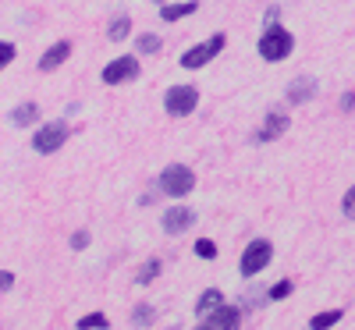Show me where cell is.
<instances>
[{
    "mask_svg": "<svg viewBox=\"0 0 355 330\" xmlns=\"http://www.w3.org/2000/svg\"><path fill=\"white\" fill-rule=\"evenodd\" d=\"M220 306H224V295H220L217 288H210V291H202V295H199V302H196V313H199V316L206 320L210 313H217Z\"/></svg>",
    "mask_w": 355,
    "mask_h": 330,
    "instance_id": "obj_13",
    "label": "cell"
},
{
    "mask_svg": "<svg viewBox=\"0 0 355 330\" xmlns=\"http://www.w3.org/2000/svg\"><path fill=\"white\" fill-rule=\"evenodd\" d=\"M224 33H217V36H210L206 43H199V46H192V50H185V57H182V68H189V71H196V68H206L214 61V57L224 50Z\"/></svg>",
    "mask_w": 355,
    "mask_h": 330,
    "instance_id": "obj_6",
    "label": "cell"
},
{
    "mask_svg": "<svg viewBox=\"0 0 355 330\" xmlns=\"http://www.w3.org/2000/svg\"><path fill=\"white\" fill-rule=\"evenodd\" d=\"M313 93H316V82L306 75V78H299V82H295V85L288 89V100H291V103H306Z\"/></svg>",
    "mask_w": 355,
    "mask_h": 330,
    "instance_id": "obj_15",
    "label": "cell"
},
{
    "mask_svg": "<svg viewBox=\"0 0 355 330\" xmlns=\"http://www.w3.org/2000/svg\"><path fill=\"white\" fill-rule=\"evenodd\" d=\"M291 50H295V36L284 25H266L263 28V36H259V57L263 61L277 64V61H284V57H291Z\"/></svg>",
    "mask_w": 355,
    "mask_h": 330,
    "instance_id": "obj_1",
    "label": "cell"
},
{
    "mask_svg": "<svg viewBox=\"0 0 355 330\" xmlns=\"http://www.w3.org/2000/svg\"><path fill=\"white\" fill-rule=\"evenodd\" d=\"M15 53H18V46H15V43H8V40L0 43V68H8V64L15 61Z\"/></svg>",
    "mask_w": 355,
    "mask_h": 330,
    "instance_id": "obj_22",
    "label": "cell"
},
{
    "mask_svg": "<svg viewBox=\"0 0 355 330\" xmlns=\"http://www.w3.org/2000/svg\"><path fill=\"white\" fill-rule=\"evenodd\" d=\"M132 323H135V327L153 323V306H139V309H135V316H132Z\"/></svg>",
    "mask_w": 355,
    "mask_h": 330,
    "instance_id": "obj_23",
    "label": "cell"
},
{
    "mask_svg": "<svg viewBox=\"0 0 355 330\" xmlns=\"http://www.w3.org/2000/svg\"><path fill=\"white\" fill-rule=\"evenodd\" d=\"M160 270H164V263H160V259H150V263H142V266L135 270V284H139V288L153 284V281L160 277Z\"/></svg>",
    "mask_w": 355,
    "mask_h": 330,
    "instance_id": "obj_16",
    "label": "cell"
},
{
    "mask_svg": "<svg viewBox=\"0 0 355 330\" xmlns=\"http://www.w3.org/2000/svg\"><path fill=\"white\" fill-rule=\"evenodd\" d=\"M199 107V89L196 85H171L164 93V110L171 117H189Z\"/></svg>",
    "mask_w": 355,
    "mask_h": 330,
    "instance_id": "obj_3",
    "label": "cell"
},
{
    "mask_svg": "<svg viewBox=\"0 0 355 330\" xmlns=\"http://www.w3.org/2000/svg\"><path fill=\"white\" fill-rule=\"evenodd\" d=\"M270 259H274V245L266 242V238H256V242H249V249L242 252V263H239L242 277H256V274H263V270L270 266Z\"/></svg>",
    "mask_w": 355,
    "mask_h": 330,
    "instance_id": "obj_4",
    "label": "cell"
},
{
    "mask_svg": "<svg viewBox=\"0 0 355 330\" xmlns=\"http://www.w3.org/2000/svg\"><path fill=\"white\" fill-rule=\"evenodd\" d=\"M341 309H331V313H320V316H313L309 320V330H331L334 323H341Z\"/></svg>",
    "mask_w": 355,
    "mask_h": 330,
    "instance_id": "obj_18",
    "label": "cell"
},
{
    "mask_svg": "<svg viewBox=\"0 0 355 330\" xmlns=\"http://www.w3.org/2000/svg\"><path fill=\"white\" fill-rule=\"evenodd\" d=\"M68 57H71V43H68V40L53 43V46L40 57V71H57V68H61V64L68 61Z\"/></svg>",
    "mask_w": 355,
    "mask_h": 330,
    "instance_id": "obj_10",
    "label": "cell"
},
{
    "mask_svg": "<svg viewBox=\"0 0 355 330\" xmlns=\"http://www.w3.org/2000/svg\"><path fill=\"white\" fill-rule=\"evenodd\" d=\"M341 107L352 110V107H355V93H345V96H341Z\"/></svg>",
    "mask_w": 355,
    "mask_h": 330,
    "instance_id": "obj_28",
    "label": "cell"
},
{
    "mask_svg": "<svg viewBox=\"0 0 355 330\" xmlns=\"http://www.w3.org/2000/svg\"><path fill=\"white\" fill-rule=\"evenodd\" d=\"M93 327H96V330H107L110 320H107L103 313H93V316H82V320H78V330H93Z\"/></svg>",
    "mask_w": 355,
    "mask_h": 330,
    "instance_id": "obj_19",
    "label": "cell"
},
{
    "mask_svg": "<svg viewBox=\"0 0 355 330\" xmlns=\"http://www.w3.org/2000/svg\"><path fill=\"white\" fill-rule=\"evenodd\" d=\"M85 245H89V231H75V234H71V249L82 252Z\"/></svg>",
    "mask_w": 355,
    "mask_h": 330,
    "instance_id": "obj_26",
    "label": "cell"
},
{
    "mask_svg": "<svg viewBox=\"0 0 355 330\" xmlns=\"http://www.w3.org/2000/svg\"><path fill=\"white\" fill-rule=\"evenodd\" d=\"M128 33H132V18H128V15H121V18H114V21H110V28H107V40L121 43Z\"/></svg>",
    "mask_w": 355,
    "mask_h": 330,
    "instance_id": "obj_17",
    "label": "cell"
},
{
    "mask_svg": "<svg viewBox=\"0 0 355 330\" xmlns=\"http://www.w3.org/2000/svg\"><path fill=\"white\" fill-rule=\"evenodd\" d=\"M68 135H71L68 121H46V125L36 132L33 149H36V153H43V157H50V153H57V149L68 142Z\"/></svg>",
    "mask_w": 355,
    "mask_h": 330,
    "instance_id": "obj_5",
    "label": "cell"
},
{
    "mask_svg": "<svg viewBox=\"0 0 355 330\" xmlns=\"http://www.w3.org/2000/svg\"><path fill=\"white\" fill-rule=\"evenodd\" d=\"M196 11H199L196 0H189V4H164V8H160V18H164V21H178V18H189V15H196Z\"/></svg>",
    "mask_w": 355,
    "mask_h": 330,
    "instance_id": "obj_14",
    "label": "cell"
},
{
    "mask_svg": "<svg viewBox=\"0 0 355 330\" xmlns=\"http://www.w3.org/2000/svg\"><path fill=\"white\" fill-rule=\"evenodd\" d=\"M288 125H291V117H288V114H266V125L259 128L256 142H274L277 135L288 132Z\"/></svg>",
    "mask_w": 355,
    "mask_h": 330,
    "instance_id": "obj_11",
    "label": "cell"
},
{
    "mask_svg": "<svg viewBox=\"0 0 355 330\" xmlns=\"http://www.w3.org/2000/svg\"><path fill=\"white\" fill-rule=\"evenodd\" d=\"M239 327H242V313L231 309V306H220L217 313L206 316V323L199 330H239Z\"/></svg>",
    "mask_w": 355,
    "mask_h": 330,
    "instance_id": "obj_9",
    "label": "cell"
},
{
    "mask_svg": "<svg viewBox=\"0 0 355 330\" xmlns=\"http://www.w3.org/2000/svg\"><path fill=\"white\" fill-rule=\"evenodd\" d=\"M196 256H199V259H217V242H210V238H199V242H196Z\"/></svg>",
    "mask_w": 355,
    "mask_h": 330,
    "instance_id": "obj_21",
    "label": "cell"
},
{
    "mask_svg": "<svg viewBox=\"0 0 355 330\" xmlns=\"http://www.w3.org/2000/svg\"><path fill=\"white\" fill-rule=\"evenodd\" d=\"M160 189H164V196H171V199H182V196H189V192L196 189V174H192L185 164H171V167H164V174H160Z\"/></svg>",
    "mask_w": 355,
    "mask_h": 330,
    "instance_id": "obj_2",
    "label": "cell"
},
{
    "mask_svg": "<svg viewBox=\"0 0 355 330\" xmlns=\"http://www.w3.org/2000/svg\"><path fill=\"white\" fill-rule=\"evenodd\" d=\"M139 78V57H117L103 68V85H125Z\"/></svg>",
    "mask_w": 355,
    "mask_h": 330,
    "instance_id": "obj_7",
    "label": "cell"
},
{
    "mask_svg": "<svg viewBox=\"0 0 355 330\" xmlns=\"http://www.w3.org/2000/svg\"><path fill=\"white\" fill-rule=\"evenodd\" d=\"M0 288H4V291L15 288V274H11V270H4V274H0Z\"/></svg>",
    "mask_w": 355,
    "mask_h": 330,
    "instance_id": "obj_27",
    "label": "cell"
},
{
    "mask_svg": "<svg viewBox=\"0 0 355 330\" xmlns=\"http://www.w3.org/2000/svg\"><path fill=\"white\" fill-rule=\"evenodd\" d=\"M36 117H40V103H18L15 110H11V125L15 128H28V125H36Z\"/></svg>",
    "mask_w": 355,
    "mask_h": 330,
    "instance_id": "obj_12",
    "label": "cell"
},
{
    "mask_svg": "<svg viewBox=\"0 0 355 330\" xmlns=\"http://www.w3.org/2000/svg\"><path fill=\"white\" fill-rule=\"evenodd\" d=\"M135 46H139V53H157V50L164 46V40H160V36H153V33H146V36H139V43H135Z\"/></svg>",
    "mask_w": 355,
    "mask_h": 330,
    "instance_id": "obj_20",
    "label": "cell"
},
{
    "mask_svg": "<svg viewBox=\"0 0 355 330\" xmlns=\"http://www.w3.org/2000/svg\"><path fill=\"white\" fill-rule=\"evenodd\" d=\"M291 288H295L291 281H277V284L270 288V298H274V302H281V298H288V295H291Z\"/></svg>",
    "mask_w": 355,
    "mask_h": 330,
    "instance_id": "obj_25",
    "label": "cell"
},
{
    "mask_svg": "<svg viewBox=\"0 0 355 330\" xmlns=\"http://www.w3.org/2000/svg\"><path fill=\"white\" fill-rule=\"evenodd\" d=\"M164 231L167 234H182V231H189L192 224H196V214H192V209L189 206H171L167 209V214H164Z\"/></svg>",
    "mask_w": 355,
    "mask_h": 330,
    "instance_id": "obj_8",
    "label": "cell"
},
{
    "mask_svg": "<svg viewBox=\"0 0 355 330\" xmlns=\"http://www.w3.org/2000/svg\"><path fill=\"white\" fill-rule=\"evenodd\" d=\"M341 209H345V217H348V220H355V185L345 192V199H341Z\"/></svg>",
    "mask_w": 355,
    "mask_h": 330,
    "instance_id": "obj_24",
    "label": "cell"
}]
</instances>
